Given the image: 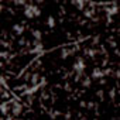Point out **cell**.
I'll list each match as a JSON object with an SVG mask.
<instances>
[{"mask_svg": "<svg viewBox=\"0 0 120 120\" xmlns=\"http://www.w3.org/2000/svg\"><path fill=\"white\" fill-rule=\"evenodd\" d=\"M40 14H41V10L35 4H27L24 7V16L27 19H34V17H38Z\"/></svg>", "mask_w": 120, "mask_h": 120, "instance_id": "1", "label": "cell"}, {"mask_svg": "<svg viewBox=\"0 0 120 120\" xmlns=\"http://www.w3.org/2000/svg\"><path fill=\"white\" fill-rule=\"evenodd\" d=\"M74 71L78 74V75H82L83 74V71H85V61L82 58H78L76 61H75V64H74Z\"/></svg>", "mask_w": 120, "mask_h": 120, "instance_id": "2", "label": "cell"}, {"mask_svg": "<svg viewBox=\"0 0 120 120\" xmlns=\"http://www.w3.org/2000/svg\"><path fill=\"white\" fill-rule=\"evenodd\" d=\"M33 45H34V47H33L31 52H40V51H42V44H41V41H34Z\"/></svg>", "mask_w": 120, "mask_h": 120, "instance_id": "3", "label": "cell"}, {"mask_svg": "<svg viewBox=\"0 0 120 120\" xmlns=\"http://www.w3.org/2000/svg\"><path fill=\"white\" fill-rule=\"evenodd\" d=\"M20 112H21V105H20V103H17V102H13L11 113H14V114H19Z\"/></svg>", "mask_w": 120, "mask_h": 120, "instance_id": "4", "label": "cell"}, {"mask_svg": "<svg viewBox=\"0 0 120 120\" xmlns=\"http://www.w3.org/2000/svg\"><path fill=\"white\" fill-rule=\"evenodd\" d=\"M102 76H103V71H100L99 68H96V69L92 72V78H95V79H96V78H102Z\"/></svg>", "mask_w": 120, "mask_h": 120, "instance_id": "5", "label": "cell"}, {"mask_svg": "<svg viewBox=\"0 0 120 120\" xmlns=\"http://www.w3.org/2000/svg\"><path fill=\"white\" fill-rule=\"evenodd\" d=\"M106 11H107V14H109V16H112V14H116V13H117V6L114 4V6H112V7L106 9Z\"/></svg>", "mask_w": 120, "mask_h": 120, "instance_id": "6", "label": "cell"}, {"mask_svg": "<svg viewBox=\"0 0 120 120\" xmlns=\"http://www.w3.org/2000/svg\"><path fill=\"white\" fill-rule=\"evenodd\" d=\"M14 31H16V34H23L24 27H23L21 24H17V26H14Z\"/></svg>", "mask_w": 120, "mask_h": 120, "instance_id": "7", "label": "cell"}, {"mask_svg": "<svg viewBox=\"0 0 120 120\" xmlns=\"http://www.w3.org/2000/svg\"><path fill=\"white\" fill-rule=\"evenodd\" d=\"M33 35H34L35 41H41V31H40V30H35V31H33Z\"/></svg>", "mask_w": 120, "mask_h": 120, "instance_id": "8", "label": "cell"}, {"mask_svg": "<svg viewBox=\"0 0 120 120\" xmlns=\"http://www.w3.org/2000/svg\"><path fill=\"white\" fill-rule=\"evenodd\" d=\"M47 26H48V27H54V26H55V19H54V17H48Z\"/></svg>", "mask_w": 120, "mask_h": 120, "instance_id": "9", "label": "cell"}, {"mask_svg": "<svg viewBox=\"0 0 120 120\" xmlns=\"http://www.w3.org/2000/svg\"><path fill=\"white\" fill-rule=\"evenodd\" d=\"M75 6H76V7H79V9H83L85 3H83V2H76V3H75Z\"/></svg>", "mask_w": 120, "mask_h": 120, "instance_id": "10", "label": "cell"}, {"mask_svg": "<svg viewBox=\"0 0 120 120\" xmlns=\"http://www.w3.org/2000/svg\"><path fill=\"white\" fill-rule=\"evenodd\" d=\"M2 112H3L4 114L7 113V105H6V103H3V105H2Z\"/></svg>", "mask_w": 120, "mask_h": 120, "instance_id": "11", "label": "cell"}, {"mask_svg": "<svg viewBox=\"0 0 120 120\" xmlns=\"http://www.w3.org/2000/svg\"><path fill=\"white\" fill-rule=\"evenodd\" d=\"M116 76H117V78H120V71H119V72H116Z\"/></svg>", "mask_w": 120, "mask_h": 120, "instance_id": "12", "label": "cell"}]
</instances>
